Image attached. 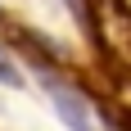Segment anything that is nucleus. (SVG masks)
<instances>
[{
	"mask_svg": "<svg viewBox=\"0 0 131 131\" xmlns=\"http://www.w3.org/2000/svg\"><path fill=\"white\" fill-rule=\"evenodd\" d=\"M0 81H5V86H23V77H18V68H14L9 59H5V54H0Z\"/></svg>",
	"mask_w": 131,
	"mask_h": 131,
	"instance_id": "2",
	"label": "nucleus"
},
{
	"mask_svg": "<svg viewBox=\"0 0 131 131\" xmlns=\"http://www.w3.org/2000/svg\"><path fill=\"white\" fill-rule=\"evenodd\" d=\"M50 100H54V108H59L63 127H72V131H100V127H95V113H91V104H86L81 91L63 86V81H50Z\"/></svg>",
	"mask_w": 131,
	"mask_h": 131,
	"instance_id": "1",
	"label": "nucleus"
},
{
	"mask_svg": "<svg viewBox=\"0 0 131 131\" xmlns=\"http://www.w3.org/2000/svg\"><path fill=\"white\" fill-rule=\"evenodd\" d=\"M68 5H72V14H77L81 23L91 27V0H68Z\"/></svg>",
	"mask_w": 131,
	"mask_h": 131,
	"instance_id": "3",
	"label": "nucleus"
}]
</instances>
